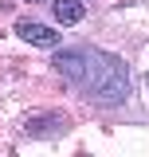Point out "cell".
<instances>
[{
    "label": "cell",
    "mask_w": 149,
    "mask_h": 157,
    "mask_svg": "<svg viewBox=\"0 0 149 157\" xmlns=\"http://www.w3.org/2000/svg\"><path fill=\"white\" fill-rule=\"evenodd\" d=\"M55 67L71 78V86L86 90L98 102H126L130 98V71L110 51H94V47L55 51Z\"/></svg>",
    "instance_id": "obj_1"
},
{
    "label": "cell",
    "mask_w": 149,
    "mask_h": 157,
    "mask_svg": "<svg viewBox=\"0 0 149 157\" xmlns=\"http://www.w3.org/2000/svg\"><path fill=\"white\" fill-rule=\"evenodd\" d=\"M16 36L32 47H63L59 43V32L55 28H43V24H16Z\"/></svg>",
    "instance_id": "obj_2"
},
{
    "label": "cell",
    "mask_w": 149,
    "mask_h": 157,
    "mask_svg": "<svg viewBox=\"0 0 149 157\" xmlns=\"http://www.w3.org/2000/svg\"><path fill=\"white\" fill-rule=\"evenodd\" d=\"M55 20L63 28L78 24V20H82V4H78V0H55Z\"/></svg>",
    "instance_id": "obj_3"
},
{
    "label": "cell",
    "mask_w": 149,
    "mask_h": 157,
    "mask_svg": "<svg viewBox=\"0 0 149 157\" xmlns=\"http://www.w3.org/2000/svg\"><path fill=\"white\" fill-rule=\"evenodd\" d=\"M28 4H36V0H28Z\"/></svg>",
    "instance_id": "obj_4"
}]
</instances>
